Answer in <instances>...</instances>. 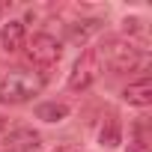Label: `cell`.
<instances>
[{"label":"cell","instance_id":"obj_1","mask_svg":"<svg viewBox=\"0 0 152 152\" xmlns=\"http://www.w3.org/2000/svg\"><path fill=\"white\" fill-rule=\"evenodd\" d=\"M42 87L45 81L33 72H9L0 81V104H24L33 96H39Z\"/></svg>","mask_w":152,"mask_h":152},{"label":"cell","instance_id":"obj_2","mask_svg":"<svg viewBox=\"0 0 152 152\" xmlns=\"http://www.w3.org/2000/svg\"><path fill=\"white\" fill-rule=\"evenodd\" d=\"M96 51H99L102 66H110L113 72H134L140 66V48H134L125 39H107Z\"/></svg>","mask_w":152,"mask_h":152},{"label":"cell","instance_id":"obj_3","mask_svg":"<svg viewBox=\"0 0 152 152\" xmlns=\"http://www.w3.org/2000/svg\"><path fill=\"white\" fill-rule=\"evenodd\" d=\"M99 75H102L99 51H96V48H87L78 60H75V66H72V72H69V90H75V93L90 90V87L99 81Z\"/></svg>","mask_w":152,"mask_h":152},{"label":"cell","instance_id":"obj_4","mask_svg":"<svg viewBox=\"0 0 152 152\" xmlns=\"http://www.w3.org/2000/svg\"><path fill=\"white\" fill-rule=\"evenodd\" d=\"M27 57H30V63H36V66H54L57 60H60V54H63V45L51 36V33H36L27 45Z\"/></svg>","mask_w":152,"mask_h":152},{"label":"cell","instance_id":"obj_5","mask_svg":"<svg viewBox=\"0 0 152 152\" xmlns=\"http://www.w3.org/2000/svg\"><path fill=\"white\" fill-rule=\"evenodd\" d=\"M122 99L128 104H134V107H149L152 104V81L149 78H140V81L128 84L125 93H122Z\"/></svg>","mask_w":152,"mask_h":152},{"label":"cell","instance_id":"obj_6","mask_svg":"<svg viewBox=\"0 0 152 152\" xmlns=\"http://www.w3.org/2000/svg\"><path fill=\"white\" fill-rule=\"evenodd\" d=\"M0 42H3V48H6L9 54L21 51V48L27 45L24 24H21V21H9V24H3V30H0Z\"/></svg>","mask_w":152,"mask_h":152},{"label":"cell","instance_id":"obj_7","mask_svg":"<svg viewBox=\"0 0 152 152\" xmlns=\"http://www.w3.org/2000/svg\"><path fill=\"white\" fill-rule=\"evenodd\" d=\"M12 149H18V152H36L39 149V134L33 131V128H18V131H12Z\"/></svg>","mask_w":152,"mask_h":152},{"label":"cell","instance_id":"obj_8","mask_svg":"<svg viewBox=\"0 0 152 152\" xmlns=\"http://www.w3.org/2000/svg\"><path fill=\"white\" fill-rule=\"evenodd\" d=\"M99 143H102L104 149H113V146L122 143V125H119L113 116L104 119V125H102V131H99Z\"/></svg>","mask_w":152,"mask_h":152},{"label":"cell","instance_id":"obj_9","mask_svg":"<svg viewBox=\"0 0 152 152\" xmlns=\"http://www.w3.org/2000/svg\"><path fill=\"white\" fill-rule=\"evenodd\" d=\"M69 116V107L63 102H45L36 107V119H45V122H63Z\"/></svg>","mask_w":152,"mask_h":152},{"label":"cell","instance_id":"obj_10","mask_svg":"<svg viewBox=\"0 0 152 152\" xmlns=\"http://www.w3.org/2000/svg\"><path fill=\"white\" fill-rule=\"evenodd\" d=\"M128 152H152V149H149V143H140V140H131V143H128Z\"/></svg>","mask_w":152,"mask_h":152},{"label":"cell","instance_id":"obj_11","mask_svg":"<svg viewBox=\"0 0 152 152\" xmlns=\"http://www.w3.org/2000/svg\"><path fill=\"white\" fill-rule=\"evenodd\" d=\"M51 152H78L75 146H57V149H51Z\"/></svg>","mask_w":152,"mask_h":152},{"label":"cell","instance_id":"obj_12","mask_svg":"<svg viewBox=\"0 0 152 152\" xmlns=\"http://www.w3.org/2000/svg\"><path fill=\"white\" fill-rule=\"evenodd\" d=\"M6 15V3H0V18H3Z\"/></svg>","mask_w":152,"mask_h":152},{"label":"cell","instance_id":"obj_13","mask_svg":"<svg viewBox=\"0 0 152 152\" xmlns=\"http://www.w3.org/2000/svg\"><path fill=\"white\" fill-rule=\"evenodd\" d=\"M3 128H6V119H3V116H0V131H3Z\"/></svg>","mask_w":152,"mask_h":152}]
</instances>
